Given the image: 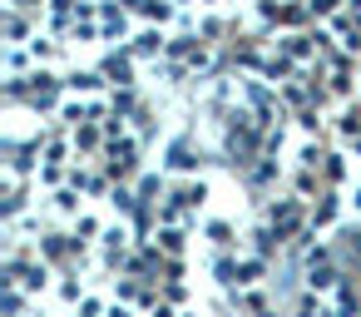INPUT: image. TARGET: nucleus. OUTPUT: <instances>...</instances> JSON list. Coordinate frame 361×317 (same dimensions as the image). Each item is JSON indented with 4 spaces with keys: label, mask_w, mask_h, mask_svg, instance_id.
Returning <instances> with one entry per match:
<instances>
[]
</instances>
